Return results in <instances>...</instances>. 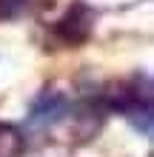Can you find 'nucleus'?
Masks as SVG:
<instances>
[{"instance_id":"obj_1","label":"nucleus","mask_w":154,"mask_h":157,"mask_svg":"<svg viewBox=\"0 0 154 157\" xmlns=\"http://www.w3.org/2000/svg\"><path fill=\"white\" fill-rule=\"evenodd\" d=\"M23 6H26V0H0V20H6V17H14Z\"/></svg>"}]
</instances>
